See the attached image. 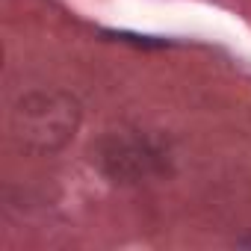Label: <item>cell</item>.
<instances>
[{"label": "cell", "instance_id": "obj_1", "mask_svg": "<svg viewBox=\"0 0 251 251\" xmlns=\"http://www.w3.org/2000/svg\"><path fill=\"white\" fill-rule=\"evenodd\" d=\"M80 100L59 89L27 92L9 112V136L30 154H53L68 145L80 127Z\"/></svg>", "mask_w": 251, "mask_h": 251}, {"label": "cell", "instance_id": "obj_2", "mask_svg": "<svg viewBox=\"0 0 251 251\" xmlns=\"http://www.w3.org/2000/svg\"><path fill=\"white\" fill-rule=\"evenodd\" d=\"M95 160L118 183H139L166 169L163 151L142 136H106L98 142Z\"/></svg>", "mask_w": 251, "mask_h": 251}]
</instances>
